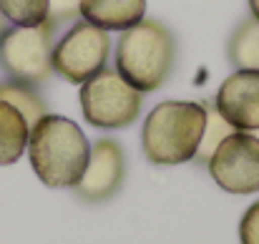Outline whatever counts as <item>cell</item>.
<instances>
[{
  "instance_id": "obj_17",
  "label": "cell",
  "mask_w": 259,
  "mask_h": 244,
  "mask_svg": "<svg viewBox=\"0 0 259 244\" xmlns=\"http://www.w3.org/2000/svg\"><path fill=\"white\" fill-rule=\"evenodd\" d=\"M239 242L259 244V201H254L239 222Z\"/></svg>"
},
{
  "instance_id": "obj_2",
  "label": "cell",
  "mask_w": 259,
  "mask_h": 244,
  "mask_svg": "<svg viewBox=\"0 0 259 244\" xmlns=\"http://www.w3.org/2000/svg\"><path fill=\"white\" fill-rule=\"evenodd\" d=\"M206 126V103L199 101H161L141 129L144 156L156 166L194 161Z\"/></svg>"
},
{
  "instance_id": "obj_3",
  "label": "cell",
  "mask_w": 259,
  "mask_h": 244,
  "mask_svg": "<svg viewBox=\"0 0 259 244\" xmlns=\"http://www.w3.org/2000/svg\"><path fill=\"white\" fill-rule=\"evenodd\" d=\"M176 43L171 30L151 18L121 30L116 43V71L136 91L149 93L161 88L171 76Z\"/></svg>"
},
{
  "instance_id": "obj_8",
  "label": "cell",
  "mask_w": 259,
  "mask_h": 244,
  "mask_svg": "<svg viewBox=\"0 0 259 244\" xmlns=\"http://www.w3.org/2000/svg\"><path fill=\"white\" fill-rule=\"evenodd\" d=\"M123 176H126V159L121 144L116 139H98L91 146V156L81 181L73 186L76 196L91 204L108 201L121 191Z\"/></svg>"
},
{
  "instance_id": "obj_20",
  "label": "cell",
  "mask_w": 259,
  "mask_h": 244,
  "mask_svg": "<svg viewBox=\"0 0 259 244\" xmlns=\"http://www.w3.org/2000/svg\"><path fill=\"white\" fill-rule=\"evenodd\" d=\"M252 134H254V136H257V139H259V129H257V131H252Z\"/></svg>"
},
{
  "instance_id": "obj_7",
  "label": "cell",
  "mask_w": 259,
  "mask_h": 244,
  "mask_svg": "<svg viewBox=\"0 0 259 244\" xmlns=\"http://www.w3.org/2000/svg\"><path fill=\"white\" fill-rule=\"evenodd\" d=\"M206 169L229 194L259 191V139L252 131L229 134L206 161Z\"/></svg>"
},
{
  "instance_id": "obj_11",
  "label": "cell",
  "mask_w": 259,
  "mask_h": 244,
  "mask_svg": "<svg viewBox=\"0 0 259 244\" xmlns=\"http://www.w3.org/2000/svg\"><path fill=\"white\" fill-rule=\"evenodd\" d=\"M30 126L18 108L0 101V166L15 164L28 149Z\"/></svg>"
},
{
  "instance_id": "obj_12",
  "label": "cell",
  "mask_w": 259,
  "mask_h": 244,
  "mask_svg": "<svg viewBox=\"0 0 259 244\" xmlns=\"http://www.w3.org/2000/svg\"><path fill=\"white\" fill-rule=\"evenodd\" d=\"M229 63L239 71H259V20L244 18L227 43Z\"/></svg>"
},
{
  "instance_id": "obj_6",
  "label": "cell",
  "mask_w": 259,
  "mask_h": 244,
  "mask_svg": "<svg viewBox=\"0 0 259 244\" xmlns=\"http://www.w3.org/2000/svg\"><path fill=\"white\" fill-rule=\"evenodd\" d=\"M111 56L108 30L78 18L61 35L53 48V71L68 83H86L91 76L106 68Z\"/></svg>"
},
{
  "instance_id": "obj_5",
  "label": "cell",
  "mask_w": 259,
  "mask_h": 244,
  "mask_svg": "<svg viewBox=\"0 0 259 244\" xmlns=\"http://www.w3.org/2000/svg\"><path fill=\"white\" fill-rule=\"evenodd\" d=\"M56 25L51 20L40 25H10L0 38V68L8 78L20 83H46L53 73Z\"/></svg>"
},
{
  "instance_id": "obj_15",
  "label": "cell",
  "mask_w": 259,
  "mask_h": 244,
  "mask_svg": "<svg viewBox=\"0 0 259 244\" xmlns=\"http://www.w3.org/2000/svg\"><path fill=\"white\" fill-rule=\"evenodd\" d=\"M0 10L13 25H40L48 20V0H0Z\"/></svg>"
},
{
  "instance_id": "obj_16",
  "label": "cell",
  "mask_w": 259,
  "mask_h": 244,
  "mask_svg": "<svg viewBox=\"0 0 259 244\" xmlns=\"http://www.w3.org/2000/svg\"><path fill=\"white\" fill-rule=\"evenodd\" d=\"M81 18V0H48V20L58 28Z\"/></svg>"
},
{
  "instance_id": "obj_13",
  "label": "cell",
  "mask_w": 259,
  "mask_h": 244,
  "mask_svg": "<svg viewBox=\"0 0 259 244\" xmlns=\"http://www.w3.org/2000/svg\"><path fill=\"white\" fill-rule=\"evenodd\" d=\"M0 101L18 108L23 113V118L28 121V126H33L35 121H40L48 113V103L43 101V96L30 83H20L13 81V78L0 81Z\"/></svg>"
},
{
  "instance_id": "obj_1",
  "label": "cell",
  "mask_w": 259,
  "mask_h": 244,
  "mask_svg": "<svg viewBox=\"0 0 259 244\" xmlns=\"http://www.w3.org/2000/svg\"><path fill=\"white\" fill-rule=\"evenodd\" d=\"M28 156L35 176L46 186L73 189L86 171L91 144L76 121L58 113H46L30 126Z\"/></svg>"
},
{
  "instance_id": "obj_10",
  "label": "cell",
  "mask_w": 259,
  "mask_h": 244,
  "mask_svg": "<svg viewBox=\"0 0 259 244\" xmlns=\"http://www.w3.org/2000/svg\"><path fill=\"white\" fill-rule=\"evenodd\" d=\"M81 18L103 30H126L146 18V0H81Z\"/></svg>"
},
{
  "instance_id": "obj_14",
  "label": "cell",
  "mask_w": 259,
  "mask_h": 244,
  "mask_svg": "<svg viewBox=\"0 0 259 244\" xmlns=\"http://www.w3.org/2000/svg\"><path fill=\"white\" fill-rule=\"evenodd\" d=\"M237 129L217 111L214 103H206V126H204V134H201V141H199V149H196V156L194 161L196 164H206L211 159V154L217 151V146L229 136L234 134Z\"/></svg>"
},
{
  "instance_id": "obj_19",
  "label": "cell",
  "mask_w": 259,
  "mask_h": 244,
  "mask_svg": "<svg viewBox=\"0 0 259 244\" xmlns=\"http://www.w3.org/2000/svg\"><path fill=\"white\" fill-rule=\"evenodd\" d=\"M8 28H10V25H8V18H5V15H3V10H0V38L5 35V30H8Z\"/></svg>"
},
{
  "instance_id": "obj_4",
  "label": "cell",
  "mask_w": 259,
  "mask_h": 244,
  "mask_svg": "<svg viewBox=\"0 0 259 244\" xmlns=\"http://www.w3.org/2000/svg\"><path fill=\"white\" fill-rule=\"evenodd\" d=\"M144 93L136 91L116 68H103L81 83V113L93 129H126L141 113Z\"/></svg>"
},
{
  "instance_id": "obj_18",
  "label": "cell",
  "mask_w": 259,
  "mask_h": 244,
  "mask_svg": "<svg viewBox=\"0 0 259 244\" xmlns=\"http://www.w3.org/2000/svg\"><path fill=\"white\" fill-rule=\"evenodd\" d=\"M249 13H252V18L259 20V0H249Z\"/></svg>"
},
{
  "instance_id": "obj_9",
  "label": "cell",
  "mask_w": 259,
  "mask_h": 244,
  "mask_svg": "<svg viewBox=\"0 0 259 244\" xmlns=\"http://www.w3.org/2000/svg\"><path fill=\"white\" fill-rule=\"evenodd\" d=\"M217 111L237 129V131H257L259 129V71L234 68L217 91L214 98Z\"/></svg>"
}]
</instances>
